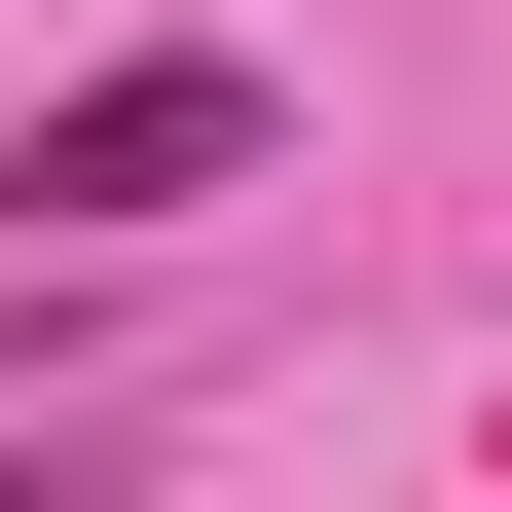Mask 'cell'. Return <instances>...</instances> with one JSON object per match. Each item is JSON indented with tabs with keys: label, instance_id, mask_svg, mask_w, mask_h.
<instances>
[{
	"label": "cell",
	"instance_id": "1",
	"mask_svg": "<svg viewBox=\"0 0 512 512\" xmlns=\"http://www.w3.org/2000/svg\"><path fill=\"white\" fill-rule=\"evenodd\" d=\"M256 147H293V110H256V37H110V74L0 110V220H220Z\"/></svg>",
	"mask_w": 512,
	"mask_h": 512
}]
</instances>
